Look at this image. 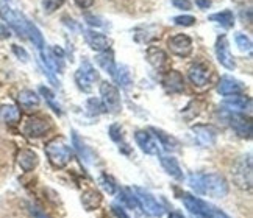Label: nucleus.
<instances>
[{"label":"nucleus","instance_id":"obj_1","mask_svg":"<svg viewBox=\"0 0 253 218\" xmlns=\"http://www.w3.org/2000/svg\"><path fill=\"white\" fill-rule=\"evenodd\" d=\"M189 185L197 193L211 198H225L230 192L228 181L219 173H192Z\"/></svg>","mask_w":253,"mask_h":218},{"label":"nucleus","instance_id":"obj_2","mask_svg":"<svg viewBox=\"0 0 253 218\" xmlns=\"http://www.w3.org/2000/svg\"><path fill=\"white\" fill-rule=\"evenodd\" d=\"M44 151L48 162L55 168H64L72 161V150L61 137H55L48 141L44 146Z\"/></svg>","mask_w":253,"mask_h":218},{"label":"nucleus","instance_id":"obj_3","mask_svg":"<svg viewBox=\"0 0 253 218\" xmlns=\"http://www.w3.org/2000/svg\"><path fill=\"white\" fill-rule=\"evenodd\" d=\"M233 181L239 189L250 190L253 182V173H252V154L242 156L241 159L233 167Z\"/></svg>","mask_w":253,"mask_h":218},{"label":"nucleus","instance_id":"obj_4","mask_svg":"<svg viewBox=\"0 0 253 218\" xmlns=\"http://www.w3.org/2000/svg\"><path fill=\"white\" fill-rule=\"evenodd\" d=\"M133 195L136 198V201H138V206L141 209H144L145 214H149L150 217H155V218H160L164 215V206L155 198L150 192L141 189V187H133Z\"/></svg>","mask_w":253,"mask_h":218},{"label":"nucleus","instance_id":"obj_5","mask_svg":"<svg viewBox=\"0 0 253 218\" xmlns=\"http://www.w3.org/2000/svg\"><path fill=\"white\" fill-rule=\"evenodd\" d=\"M74 78H75L77 87H79L82 92L89 94L92 91V84L99 80V73H97V71L89 61H83L82 66L77 69Z\"/></svg>","mask_w":253,"mask_h":218},{"label":"nucleus","instance_id":"obj_6","mask_svg":"<svg viewBox=\"0 0 253 218\" xmlns=\"http://www.w3.org/2000/svg\"><path fill=\"white\" fill-rule=\"evenodd\" d=\"M100 95H102V103L106 109V112L110 114H118L122 109L121 102V92L113 83L102 81L100 84Z\"/></svg>","mask_w":253,"mask_h":218},{"label":"nucleus","instance_id":"obj_7","mask_svg":"<svg viewBox=\"0 0 253 218\" xmlns=\"http://www.w3.org/2000/svg\"><path fill=\"white\" fill-rule=\"evenodd\" d=\"M0 17H2L5 22H8V25L11 27L21 37L27 36V32H25L27 19L21 13L14 11V9H11L6 3H3L2 0H0Z\"/></svg>","mask_w":253,"mask_h":218},{"label":"nucleus","instance_id":"obj_8","mask_svg":"<svg viewBox=\"0 0 253 218\" xmlns=\"http://www.w3.org/2000/svg\"><path fill=\"white\" fill-rule=\"evenodd\" d=\"M181 201L184 204V207L192 214V215H199V217H212L214 212V206L208 204L205 200L196 196V195H191V193H181Z\"/></svg>","mask_w":253,"mask_h":218},{"label":"nucleus","instance_id":"obj_9","mask_svg":"<svg viewBox=\"0 0 253 218\" xmlns=\"http://www.w3.org/2000/svg\"><path fill=\"white\" fill-rule=\"evenodd\" d=\"M191 133H192L194 139H196V142L203 148L216 145L217 136H219L217 128H214L212 125H202V123L194 125L191 128Z\"/></svg>","mask_w":253,"mask_h":218},{"label":"nucleus","instance_id":"obj_10","mask_svg":"<svg viewBox=\"0 0 253 218\" xmlns=\"http://www.w3.org/2000/svg\"><path fill=\"white\" fill-rule=\"evenodd\" d=\"M50 130H52L50 120H48L47 117H41V115L30 117L24 125L25 136L32 137V139H40V137L45 136Z\"/></svg>","mask_w":253,"mask_h":218},{"label":"nucleus","instance_id":"obj_11","mask_svg":"<svg viewBox=\"0 0 253 218\" xmlns=\"http://www.w3.org/2000/svg\"><path fill=\"white\" fill-rule=\"evenodd\" d=\"M168 47L172 55L178 56V58H188L191 56L194 45H192V39L188 35H175L168 41Z\"/></svg>","mask_w":253,"mask_h":218},{"label":"nucleus","instance_id":"obj_12","mask_svg":"<svg viewBox=\"0 0 253 218\" xmlns=\"http://www.w3.org/2000/svg\"><path fill=\"white\" fill-rule=\"evenodd\" d=\"M134 141L145 154H150V156H160L161 154V146H160L157 139L153 137V134H150L149 130H138L136 131Z\"/></svg>","mask_w":253,"mask_h":218},{"label":"nucleus","instance_id":"obj_13","mask_svg":"<svg viewBox=\"0 0 253 218\" xmlns=\"http://www.w3.org/2000/svg\"><path fill=\"white\" fill-rule=\"evenodd\" d=\"M216 56H217V61L220 63V66L225 67L227 71H235V69H236L235 58H233V55L230 52L228 37L225 35H220L217 37V41H216Z\"/></svg>","mask_w":253,"mask_h":218},{"label":"nucleus","instance_id":"obj_14","mask_svg":"<svg viewBox=\"0 0 253 218\" xmlns=\"http://www.w3.org/2000/svg\"><path fill=\"white\" fill-rule=\"evenodd\" d=\"M188 76L194 86L197 87H203L210 83V78H211V67L210 64L203 63V61H197L194 63L189 71H188Z\"/></svg>","mask_w":253,"mask_h":218},{"label":"nucleus","instance_id":"obj_15","mask_svg":"<svg viewBox=\"0 0 253 218\" xmlns=\"http://www.w3.org/2000/svg\"><path fill=\"white\" fill-rule=\"evenodd\" d=\"M228 122L231 130L241 139H252V120L249 117H246V114L231 112L228 115Z\"/></svg>","mask_w":253,"mask_h":218},{"label":"nucleus","instance_id":"obj_16","mask_svg":"<svg viewBox=\"0 0 253 218\" xmlns=\"http://www.w3.org/2000/svg\"><path fill=\"white\" fill-rule=\"evenodd\" d=\"M149 131L153 133V137L157 139L160 146L163 148V150H166L169 153H175V151H180L181 150V142L178 141L177 137H173L172 134L166 133L160 130V128H149Z\"/></svg>","mask_w":253,"mask_h":218},{"label":"nucleus","instance_id":"obj_17","mask_svg":"<svg viewBox=\"0 0 253 218\" xmlns=\"http://www.w3.org/2000/svg\"><path fill=\"white\" fill-rule=\"evenodd\" d=\"M223 108H227L230 112L250 114L252 112V98L244 97V95H230L223 100Z\"/></svg>","mask_w":253,"mask_h":218},{"label":"nucleus","instance_id":"obj_18","mask_svg":"<svg viewBox=\"0 0 253 218\" xmlns=\"http://www.w3.org/2000/svg\"><path fill=\"white\" fill-rule=\"evenodd\" d=\"M83 36H84V41L86 44L89 45L94 52H105V50H110V45L111 41L105 35L95 32V30H83Z\"/></svg>","mask_w":253,"mask_h":218},{"label":"nucleus","instance_id":"obj_19","mask_svg":"<svg viewBox=\"0 0 253 218\" xmlns=\"http://www.w3.org/2000/svg\"><path fill=\"white\" fill-rule=\"evenodd\" d=\"M244 84L239 80L233 78L230 75H223L220 76L219 84H217V92L223 97H230V95H239L244 92Z\"/></svg>","mask_w":253,"mask_h":218},{"label":"nucleus","instance_id":"obj_20","mask_svg":"<svg viewBox=\"0 0 253 218\" xmlns=\"http://www.w3.org/2000/svg\"><path fill=\"white\" fill-rule=\"evenodd\" d=\"M161 84L169 94H180L184 91V78L178 71H168L163 76Z\"/></svg>","mask_w":253,"mask_h":218},{"label":"nucleus","instance_id":"obj_21","mask_svg":"<svg viewBox=\"0 0 253 218\" xmlns=\"http://www.w3.org/2000/svg\"><path fill=\"white\" fill-rule=\"evenodd\" d=\"M103 196L99 190L95 189H87L82 193V206L83 209L91 212V211H97L102 206Z\"/></svg>","mask_w":253,"mask_h":218},{"label":"nucleus","instance_id":"obj_22","mask_svg":"<svg viewBox=\"0 0 253 218\" xmlns=\"http://www.w3.org/2000/svg\"><path fill=\"white\" fill-rule=\"evenodd\" d=\"M17 164L24 172L28 173V172H33L35 168L38 167V164H40V157H38V154L33 150H28V148H25V150L19 151Z\"/></svg>","mask_w":253,"mask_h":218},{"label":"nucleus","instance_id":"obj_23","mask_svg":"<svg viewBox=\"0 0 253 218\" xmlns=\"http://www.w3.org/2000/svg\"><path fill=\"white\" fill-rule=\"evenodd\" d=\"M160 162H161V167L166 170L168 175H170L173 180H177V181H183V170H181V167L178 164V161L175 159V157L172 156H161L160 154Z\"/></svg>","mask_w":253,"mask_h":218},{"label":"nucleus","instance_id":"obj_24","mask_svg":"<svg viewBox=\"0 0 253 218\" xmlns=\"http://www.w3.org/2000/svg\"><path fill=\"white\" fill-rule=\"evenodd\" d=\"M145 58H147L149 64L153 66L155 69H158V71L164 69V67H166V64H168V55H166V52H163L161 48H158V47H149L147 52H145Z\"/></svg>","mask_w":253,"mask_h":218},{"label":"nucleus","instance_id":"obj_25","mask_svg":"<svg viewBox=\"0 0 253 218\" xmlns=\"http://www.w3.org/2000/svg\"><path fill=\"white\" fill-rule=\"evenodd\" d=\"M17 102L24 109H27V111H33V109H36L41 103L38 94L30 91V89H24V91L19 92L17 94Z\"/></svg>","mask_w":253,"mask_h":218},{"label":"nucleus","instance_id":"obj_26","mask_svg":"<svg viewBox=\"0 0 253 218\" xmlns=\"http://www.w3.org/2000/svg\"><path fill=\"white\" fill-rule=\"evenodd\" d=\"M95 63L99 64L106 73H110L111 76H114V72H116V61H114V55L111 50H105V52H100L99 55L95 56Z\"/></svg>","mask_w":253,"mask_h":218},{"label":"nucleus","instance_id":"obj_27","mask_svg":"<svg viewBox=\"0 0 253 218\" xmlns=\"http://www.w3.org/2000/svg\"><path fill=\"white\" fill-rule=\"evenodd\" d=\"M72 145L75 148V151L79 153V156L82 157V159L86 162V164H91L92 162V153L91 150L87 148V145L82 141L79 133L77 131H72Z\"/></svg>","mask_w":253,"mask_h":218},{"label":"nucleus","instance_id":"obj_28","mask_svg":"<svg viewBox=\"0 0 253 218\" xmlns=\"http://www.w3.org/2000/svg\"><path fill=\"white\" fill-rule=\"evenodd\" d=\"M108 134L111 137V141L114 144L119 145V150H122L124 153H130V148H128V144L125 142V136H124V130L119 123H113L108 130Z\"/></svg>","mask_w":253,"mask_h":218},{"label":"nucleus","instance_id":"obj_29","mask_svg":"<svg viewBox=\"0 0 253 218\" xmlns=\"http://www.w3.org/2000/svg\"><path fill=\"white\" fill-rule=\"evenodd\" d=\"M208 19L211 22H216V24H219L220 27L227 28V30L235 27V14H233V11H230V9H223V11L214 13Z\"/></svg>","mask_w":253,"mask_h":218},{"label":"nucleus","instance_id":"obj_30","mask_svg":"<svg viewBox=\"0 0 253 218\" xmlns=\"http://www.w3.org/2000/svg\"><path fill=\"white\" fill-rule=\"evenodd\" d=\"M25 32H27V37L33 42V45H36L38 48H40V50H42V48L45 47L44 37H42L40 30H38V27L33 22L28 21V19H27V22H25Z\"/></svg>","mask_w":253,"mask_h":218},{"label":"nucleus","instance_id":"obj_31","mask_svg":"<svg viewBox=\"0 0 253 218\" xmlns=\"http://www.w3.org/2000/svg\"><path fill=\"white\" fill-rule=\"evenodd\" d=\"M19 118H21V112L14 105L0 106V120L3 123H17Z\"/></svg>","mask_w":253,"mask_h":218},{"label":"nucleus","instance_id":"obj_32","mask_svg":"<svg viewBox=\"0 0 253 218\" xmlns=\"http://www.w3.org/2000/svg\"><path fill=\"white\" fill-rule=\"evenodd\" d=\"M114 80L118 81V84H121L122 87H130L133 84V78H131V72L130 69L124 66V64H119L116 66V72H114Z\"/></svg>","mask_w":253,"mask_h":218},{"label":"nucleus","instance_id":"obj_33","mask_svg":"<svg viewBox=\"0 0 253 218\" xmlns=\"http://www.w3.org/2000/svg\"><path fill=\"white\" fill-rule=\"evenodd\" d=\"M40 94L44 97L45 103L48 105V108H50L55 114H58V115H63V109H61V105L56 102L55 94L50 91V89L45 87V86H41V87H40Z\"/></svg>","mask_w":253,"mask_h":218},{"label":"nucleus","instance_id":"obj_34","mask_svg":"<svg viewBox=\"0 0 253 218\" xmlns=\"http://www.w3.org/2000/svg\"><path fill=\"white\" fill-rule=\"evenodd\" d=\"M99 185L102 187V190L105 193H108V195H116V193H118V190H119L118 184H116V181L113 180L110 175H102L99 178Z\"/></svg>","mask_w":253,"mask_h":218},{"label":"nucleus","instance_id":"obj_35","mask_svg":"<svg viewBox=\"0 0 253 218\" xmlns=\"http://www.w3.org/2000/svg\"><path fill=\"white\" fill-rule=\"evenodd\" d=\"M119 192V200L126 206V207H130V209H136V207H139L138 206V201H136V198L133 195V190L128 189V187H124V189L118 190Z\"/></svg>","mask_w":253,"mask_h":218},{"label":"nucleus","instance_id":"obj_36","mask_svg":"<svg viewBox=\"0 0 253 218\" xmlns=\"http://www.w3.org/2000/svg\"><path fill=\"white\" fill-rule=\"evenodd\" d=\"M86 109L91 115H100L106 112L102 100H99V98H89V100L86 102Z\"/></svg>","mask_w":253,"mask_h":218},{"label":"nucleus","instance_id":"obj_37","mask_svg":"<svg viewBox=\"0 0 253 218\" xmlns=\"http://www.w3.org/2000/svg\"><path fill=\"white\" fill-rule=\"evenodd\" d=\"M235 41L238 44V47L241 48L242 52H252V41L250 37L244 33H236Z\"/></svg>","mask_w":253,"mask_h":218},{"label":"nucleus","instance_id":"obj_38","mask_svg":"<svg viewBox=\"0 0 253 218\" xmlns=\"http://www.w3.org/2000/svg\"><path fill=\"white\" fill-rule=\"evenodd\" d=\"M64 3V0H42V8H44V13L47 14H52L55 13L58 8H61Z\"/></svg>","mask_w":253,"mask_h":218},{"label":"nucleus","instance_id":"obj_39","mask_svg":"<svg viewBox=\"0 0 253 218\" xmlns=\"http://www.w3.org/2000/svg\"><path fill=\"white\" fill-rule=\"evenodd\" d=\"M196 22H197L196 17L189 16V14H181V16H175L173 17V24L180 25V27H192Z\"/></svg>","mask_w":253,"mask_h":218},{"label":"nucleus","instance_id":"obj_40","mask_svg":"<svg viewBox=\"0 0 253 218\" xmlns=\"http://www.w3.org/2000/svg\"><path fill=\"white\" fill-rule=\"evenodd\" d=\"M11 50H13V53L17 56V59H21L22 63H27V61H28V58H30V56H28V53H27L25 48L21 47V45H16V44L11 45Z\"/></svg>","mask_w":253,"mask_h":218},{"label":"nucleus","instance_id":"obj_41","mask_svg":"<svg viewBox=\"0 0 253 218\" xmlns=\"http://www.w3.org/2000/svg\"><path fill=\"white\" fill-rule=\"evenodd\" d=\"M172 5L178 9H183V11H188L191 9V0H172Z\"/></svg>","mask_w":253,"mask_h":218},{"label":"nucleus","instance_id":"obj_42","mask_svg":"<svg viewBox=\"0 0 253 218\" xmlns=\"http://www.w3.org/2000/svg\"><path fill=\"white\" fill-rule=\"evenodd\" d=\"M111 209H113V214L116 215V218H130V217H128V214L125 212V209H124L122 206L113 204V207H111Z\"/></svg>","mask_w":253,"mask_h":218},{"label":"nucleus","instance_id":"obj_43","mask_svg":"<svg viewBox=\"0 0 253 218\" xmlns=\"http://www.w3.org/2000/svg\"><path fill=\"white\" fill-rule=\"evenodd\" d=\"M84 19H86V22L89 24L91 27H103V22L100 21V19L92 16V14H84Z\"/></svg>","mask_w":253,"mask_h":218},{"label":"nucleus","instance_id":"obj_44","mask_svg":"<svg viewBox=\"0 0 253 218\" xmlns=\"http://www.w3.org/2000/svg\"><path fill=\"white\" fill-rule=\"evenodd\" d=\"M9 36H11V32H9V28L3 22H0V39H8Z\"/></svg>","mask_w":253,"mask_h":218},{"label":"nucleus","instance_id":"obj_45","mask_svg":"<svg viewBox=\"0 0 253 218\" xmlns=\"http://www.w3.org/2000/svg\"><path fill=\"white\" fill-rule=\"evenodd\" d=\"M74 2L77 3V6H80L82 9H87V8H91L94 5V0H74Z\"/></svg>","mask_w":253,"mask_h":218},{"label":"nucleus","instance_id":"obj_46","mask_svg":"<svg viewBox=\"0 0 253 218\" xmlns=\"http://www.w3.org/2000/svg\"><path fill=\"white\" fill-rule=\"evenodd\" d=\"M30 211H32V215H33L35 218H50L45 212H42V211L40 209V207H32Z\"/></svg>","mask_w":253,"mask_h":218},{"label":"nucleus","instance_id":"obj_47","mask_svg":"<svg viewBox=\"0 0 253 218\" xmlns=\"http://www.w3.org/2000/svg\"><path fill=\"white\" fill-rule=\"evenodd\" d=\"M196 5L200 9H208L211 6V0H196Z\"/></svg>","mask_w":253,"mask_h":218},{"label":"nucleus","instance_id":"obj_48","mask_svg":"<svg viewBox=\"0 0 253 218\" xmlns=\"http://www.w3.org/2000/svg\"><path fill=\"white\" fill-rule=\"evenodd\" d=\"M211 218H231V217H228L225 212H222L220 209H217V207H214V212H212Z\"/></svg>","mask_w":253,"mask_h":218},{"label":"nucleus","instance_id":"obj_49","mask_svg":"<svg viewBox=\"0 0 253 218\" xmlns=\"http://www.w3.org/2000/svg\"><path fill=\"white\" fill-rule=\"evenodd\" d=\"M168 218H186V217H184L181 212H170Z\"/></svg>","mask_w":253,"mask_h":218},{"label":"nucleus","instance_id":"obj_50","mask_svg":"<svg viewBox=\"0 0 253 218\" xmlns=\"http://www.w3.org/2000/svg\"><path fill=\"white\" fill-rule=\"evenodd\" d=\"M6 2H9V0H6Z\"/></svg>","mask_w":253,"mask_h":218}]
</instances>
